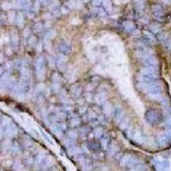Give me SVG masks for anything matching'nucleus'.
I'll use <instances>...</instances> for the list:
<instances>
[{
  "instance_id": "nucleus-4",
  "label": "nucleus",
  "mask_w": 171,
  "mask_h": 171,
  "mask_svg": "<svg viewBox=\"0 0 171 171\" xmlns=\"http://www.w3.org/2000/svg\"><path fill=\"white\" fill-rule=\"evenodd\" d=\"M127 167L129 168L130 169H134V170H139L141 169V168H143L142 165L141 161L137 158L136 157H134L131 155L129 160H128V163L127 164Z\"/></svg>"
},
{
  "instance_id": "nucleus-10",
  "label": "nucleus",
  "mask_w": 171,
  "mask_h": 171,
  "mask_svg": "<svg viewBox=\"0 0 171 171\" xmlns=\"http://www.w3.org/2000/svg\"><path fill=\"white\" fill-rule=\"evenodd\" d=\"M68 153L70 157H80V154H81V151L79 149V148L75 147V146H71L69 148V151H68Z\"/></svg>"
},
{
  "instance_id": "nucleus-20",
  "label": "nucleus",
  "mask_w": 171,
  "mask_h": 171,
  "mask_svg": "<svg viewBox=\"0 0 171 171\" xmlns=\"http://www.w3.org/2000/svg\"><path fill=\"white\" fill-rule=\"evenodd\" d=\"M128 124H129V119H128V118L124 119V118H123V119H122V120L120 122V128H122V130L128 129Z\"/></svg>"
},
{
  "instance_id": "nucleus-28",
  "label": "nucleus",
  "mask_w": 171,
  "mask_h": 171,
  "mask_svg": "<svg viewBox=\"0 0 171 171\" xmlns=\"http://www.w3.org/2000/svg\"><path fill=\"white\" fill-rule=\"evenodd\" d=\"M130 157H131V155H129V154L125 155V156L122 157V160H121V165L123 166V167L127 166V164H128V160H129Z\"/></svg>"
},
{
  "instance_id": "nucleus-16",
  "label": "nucleus",
  "mask_w": 171,
  "mask_h": 171,
  "mask_svg": "<svg viewBox=\"0 0 171 171\" xmlns=\"http://www.w3.org/2000/svg\"><path fill=\"white\" fill-rule=\"evenodd\" d=\"M119 151V146L117 144H111V146L108 148V154L109 156H114L115 154L117 153V151Z\"/></svg>"
},
{
  "instance_id": "nucleus-24",
  "label": "nucleus",
  "mask_w": 171,
  "mask_h": 171,
  "mask_svg": "<svg viewBox=\"0 0 171 171\" xmlns=\"http://www.w3.org/2000/svg\"><path fill=\"white\" fill-rule=\"evenodd\" d=\"M152 10L156 16H160L162 15V8L159 5H154L152 7Z\"/></svg>"
},
{
  "instance_id": "nucleus-18",
  "label": "nucleus",
  "mask_w": 171,
  "mask_h": 171,
  "mask_svg": "<svg viewBox=\"0 0 171 171\" xmlns=\"http://www.w3.org/2000/svg\"><path fill=\"white\" fill-rule=\"evenodd\" d=\"M100 144H101V146L104 149L108 150V148L109 147V138L108 136L103 137L100 140Z\"/></svg>"
},
{
  "instance_id": "nucleus-5",
  "label": "nucleus",
  "mask_w": 171,
  "mask_h": 171,
  "mask_svg": "<svg viewBox=\"0 0 171 171\" xmlns=\"http://www.w3.org/2000/svg\"><path fill=\"white\" fill-rule=\"evenodd\" d=\"M113 117H114V120L118 122V123H120V122L123 119L124 117V111L123 109L120 106H117L114 111H113Z\"/></svg>"
},
{
  "instance_id": "nucleus-37",
  "label": "nucleus",
  "mask_w": 171,
  "mask_h": 171,
  "mask_svg": "<svg viewBox=\"0 0 171 171\" xmlns=\"http://www.w3.org/2000/svg\"><path fill=\"white\" fill-rule=\"evenodd\" d=\"M80 132L82 134H87L90 132V128L88 127H83L80 128Z\"/></svg>"
},
{
  "instance_id": "nucleus-15",
  "label": "nucleus",
  "mask_w": 171,
  "mask_h": 171,
  "mask_svg": "<svg viewBox=\"0 0 171 171\" xmlns=\"http://www.w3.org/2000/svg\"><path fill=\"white\" fill-rule=\"evenodd\" d=\"M56 35H57V33L55 30L49 31L46 34V36H45V42H46V43H50L51 40H52L53 38L56 37Z\"/></svg>"
},
{
  "instance_id": "nucleus-43",
  "label": "nucleus",
  "mask_w": 171,
  "mask_h": 171,
  "mask_svg": "<svg viewBox=\"0 0 171 171\" xmlns=\"http://www.w3.org/2000/svg\"><path fill=\"white\" fill-rule=\"evenodd\" d=\"M82 1H83L84 3H86V2H88V1H89V0H82Z\"/></svg>"
},
{
  "instance_id": "nucleus-19",
  "label": "nucleus",
  "mask_w": 171,
  "mask_h": 171,
  "mask_svg": "<svg viewBox=\"0 0 171 171\" xmlns=\"http://www.w3.org/2000/svg\"><path fill=\"white\" fill-rule=\"evenodd\" d=\"M93 135H94V137L96 139H100L102 136H103V134H104V130H103V128H94V130H93Z\"/></svg>"
},
{
  "instance_id": "nucleus-34",
  "label": "nucleus",
  "mask_w": 171,
  "mask_h": 171,
  "mask_svg": "<svg viewBox=\"0 0 171 171\" xmlns=\"http://www.w3.org/2000/svg\"><path fill=\"white\" fill-rule=\"evenodd\" d=\"M68 136L70 137V138H73V139H77V136H78V134H77V132L75 131V130H71L69 131V133H68Z\"/></svg>"
},
{
  "instance_id": "nucleus-9",
  "label": "nucleus",
  "mask_w": 171,
  "mask_h": 171,
  "mask_svg": "<svg viewBox=\"0 0 171 171\" xmlns=\"http://www.w3.org/2000/svg\"><path fill=\"white\" fill-rule=\"evenodd\" d=\"M122 27L126 32H132L135 28V25L131 21H125L122 23Z\"/></svg>"
},
{
  "instance_id": "nucleus-25",
  "label": "nucleus",
  "mask_w": 171,
  "mask_h": 171,
  "mask_svg": "<svg viewBox=\"0 0 171 171\" xmlns=\"http://www.w3.org/2000/svg\"><path fill=\"white\" fill-rule=\"evenodd\" d=\"M93 13H94V14H96V15H99V16H102V17L105 16V15H106L105 10H104V9H100V8H95V9H93Z\"/></svg>"
},
{
  "instance_id": "nucleus-6",
  "label": "nucleus",
  "mask_w": 171,
  "mask_h": 171,
  "mask_svg": "<svg viewBox=\"0 0 171 171\" xmlns=\"http://www.w3.org/2000/svg\"><path fill=\"white\" fill-rule=\"evenodd\" d=\"M140 74L143 75L145 76H147V77H150L151 79H154L156 78L157 76V74L155 72V69H151V68H143V69H140Z\"/></svg>"
},
{
  "instance_id": "nucleus-32",
  "label": "nucleus",
  "mask_w": 171,
  "mask_h": 171,
  "mask_svg": "<svg viewBox=\"0 0 171 171\" xmlns=\"http://www.w3.org/2000/svg\"><path fill=\"white\" fill-rule=\"evenodd\" d=\"M86 118L88 119V120L92 121L93 119H96L97 118V115L95 112H93L92 111H90L87 114H86Z\"/></svg>"
},
{
  "instance_id": "nucleus-14",
  "label": "nucleus",
  "mask_w": 171,
  "mask_h": 171,
  "mask_svg": "<svg viewBox=\"0 0 171 171\" xmlns=\"http://www.w3.org/2000/svg\"><path fill=\"white\" fill-rule=\"evenodd\" d=\"M46 152L45 151H41L40 152L36 157V159H35V163L37 164V165H40L42 164V163L44 162V160L46 159Z\"/></svg>"
},
{
  "instance_id": "nucleus-12",
  "label": "nucleus",
  "mask_w": 171,
  "mask_h": 171,
  "mask_svg": "<svg viewBox=\"0 0 171 171\" xmlns=\"http://www.w3.org/2000/svg\"><path fill=\"white\" fill-rule=\"evenodd\" d=\"M81 92H82V88L78 85H75L71 87V92H72V94L74 95L75 98L80 97V95L81 94Z\"/></svg>"
},
{
  "instance_id": "nucleus-21",
  "label": "nucleus",
  "mask_w": 171,
  "mask_h": 171,
  "mask_svg": "<svg viewBox=\"0 0 171 171\" xmlns=\"http://www.w3.org/2000/svg\"><path fill=\"white\" fill-rule=\"evenodd\" d=\"M60 98L62 102H63L64 104H68V103H69V95L67 94L66 92H62L60 93Z\"/></svg>"
},
{
  "instance_id": "nucleus-8",
  "label": "nucleus",
  "mask_w": 171,
  "mask_h": 171,
  "mask_svg": "<svg viewBox=\"0 0 171 171\" xmlns=\"http://www.w3.org/2000/svg\"><path fill=\"white\" fill-rule=\"evenodd\" d=\"M66 62H67V58H66L65 56H64L63 54L57 56V58L55 59V63H56V65L58 68H61L62 66L65 65Z\"/></svg>"
},
{
  "instance_id": "nucleus-23",
  "label": "nucleus",
  "mask_w": 171,
  "mask_h": 171,
  "mask_svg": "<svg viewBox=\"0 0 171 171\" xmlns=\"http://www.w3.org/2000/svg\"><path fill=\"white\" fill-rule=\"evenodd\" d=\"M75 139H73V138H70L69 136H67V138L65 139V141H64V143H65V146L67 147H71L74 146V144H75Z\"/></svg>"
},
{
  "instance_id": "nucleus-30",
  "label": "nucleus",
  "mask_w": 171,
  "mask_h": 171,
  "mask_svg": "<svg viewBox=\"0 0 171 171\" xmlns=\"http://www.w3.org/2000/svg\"><path fill=\"white\" fill-rule=\"evenodd\" d=\"M87 148L91 151H97L98 150V145L96 143H93V142H91V143H88L87 145Z\"/></svg>"
},
{
  "instance_id": "nucleus-40",
  "label": "nucleus",
  "mask_w": 171,
  "mask_h": 171,
  "mask_svg": "<svg viewBox=\"0 0 171 171\" xmlns=\"http://www.w3.org/2000/svg\"><path fill=\"white\" fill-rule=\"evenodd\" d=\"M131 33L133 34L134 35H137V34H140V30H137V29H135V28H134V29L133 31H132Z\"/></svg>"
},
{
  "instance_id": "nucleus-39",
  "label": "nucleus",
  "mask_w": 171,
  "mask_h": 171,
  "mask_svg": "<svg viewBox=\"0 0 171 171\" xmlns=\"http://www.w3.org/2000/svg\"><path fill=\"white\" fill-rule=\"evenodd\" d=\"M103 0H93L92 1V4L94 6H99L102 4Z\"/></svg>"
},
{
  "instance_id": "nucleus-36",
  "label": "nucleus",
  "mask_w": 171,
  "mask_h": 171,
  "mask_svg": "<svg viewBox=\"0 0 171 171\" xmlns=\"http://www.w3.org/2000/svg\"><path fill=\"white\" fill-rule=\"evenodd\" d=\"M143 9H144V2L140 0V1H139L137 3V9H138V11L141 12L143 10Z\"/></svg>"
},
{
  "instance_id": "nucleus-27",
  "label": "nucleus",
  "mask_w": 171,
  "mask_h": 171,
  "mask_svg": "<svg viewBox=\"0 0 171 171\" xmlns=\"http://www.w3.org/2000/svg\"><path fill=\"white\" fill-rule=\"evenodd\" d=\"M77 0H69L66 3V6H68L69 9H76Z\"/></svg>"
},
{
  "instance_id": "nucleus-35",
  "label": "nucleus",
  "mask_w": 171,
  "mask_h": 171,
  "mask_svg": "<svg viewBox=\"0 0 171 171\" xmlns=\"http://www.w3.org/2000/svg\"><path fill=\"white\" fill-rule=\"evenodd\" d=\"M42 29H43V24L41 22H38L34 25V30L36 32H40Z\"/></svg>"
},
{
  "instance_id": "nucleus-13",
  "label": "nucleus",
  "mask_w": 171,
  "mask_h": 171,
  "mask_svg": "<svg viewBox=\"0 0 171 171\" xmlns=\"http://www.w3.org/2000/svg\"><path fill=\"white\" fill-rule=\"evenodd\" d=\"M103 5H104V8L105 9V11L107 13H111L112 12V2L111 0H103L102 2Z\"/></svg>"
},
{
  "instance_id": "nucleus-31",
  "label": "nucleus",
  "mask_w": 171,
  "mask_h": 171,
  "mask_svg": "<svg viewBox=\"0 0 171 171\" xmlns=\"http://www.w3.org/2000/svg\"><path fill=\"white\" fill-rule=\"evenodd\" d=\"M41 134H42V136L44 137V139L46 140L48 143H50V144H51V145H54V142L52 141V140L51 139V137H49V135H48L47 134H46L45 133L44 131H41Z\"/></svg>"
},
{
  "instance_id": "nucleus-29",
  "label": "nucleus",
  "mask_w": 171,
  "mask_h": 171,
  "mask_svg": "<svg viewBox=\"0 0 171 171\" xmlns=\"http://www.w3.org/2000/svg\"><path fill=\"white\" fill-rule=\"evenodd\" d=\"M52 80H53V83H61L62 81V78L61 76L59 75V74L57 73H54L52 75Z\"/></svg>"
},
{
  "instance_id": "nucleus-11",
  "label": "nucleus",
  "mask_w": 171,
  "mask_h": 171,
  "mask_svg": "<svg viewBox=\"0 0 171 171\" xmlns=\"http://www.w3.org/2000/svg\"><path fill=\"white\" fill-rule=\"evenodd\" d=\"M95 101L98 104H104L106 102V95L104 92H99L95 96Z\"/></svg>"
},
{
  "instance_id": "nucleus-2",
  "label": "nucleus",
  "mask_w": 171,
  "mask_h": 171,
  "mask_svg": "<svg viewBox=\"0 0 171 171\" xmlns=\"http://www.w3.org/2000/svg\"><path fill=\"white\" fill-rule=\"evenodd\" d=\"M36 74L38 79H44L45 74H46V60L44 56L38 57L36 62Z\"/></svg>"
},
{
  "instance_id": "nucleus-7",
  "label": "nucleus",
  "mask_w": 171,
  "mask_h": 171,
  "mask_svg": "<svg viewBox=\"0 0 171 171\" xmlns=\"http://www.w3.org/2000/svg\"><path fill=\"white\" fill-rule=\"evenodd\" d=\"M59 51L62 52L63 55H68L71 52V46L69 42H63L62 44L59 46Z\"/></svg>"
},
{
  "instance_id": "nucleus-17",
  "label": "nucleus",
  "mask_w": 171,
  "mask_h": 171,
  "mask_svg": "<svg viewBox=\"0 0 171 171\" xmlns=\"http://www.w3.org/2000/svg\"><path fill=\"white\" fill-rule=\"evenodd\" d=\"M69 124L72 128H75L79 126L80 124V120L79 117H77L76 115H72V117L69 120Z\"/></svg>"
},
{
  "instance_id": "nucleus-42",
  "label": "nucleus",
  "mask_w": 171,
  "mask_h": 171,
  "mask_svg": "<svg viewBox=\"0 0 171 171\" xmlns=\"http://www.w3.org/2000/svg\"><path fill=\"white\" fill-rule=\"evenodd\" d=\"M41 4H49V0H38Z\"/></svg>"
},
{
  "instance_id": "nucleus-38",
  "label": "nucleus",
  "mask_w": 171,
  "mask_h": 171,
  "mask_svg": "<svg viewBox=\"0 0 171 171\" xmlns=\"http://www.w3.org/2000/svg\"><path fill=\"white\" fill-rule=\"evenodd\" d=\"M52 88L55 92H58L60 90V84L59 83H53V86Z\"/></svg>"
},
{
  "instance_id": "nucleus-26",
  "label": "nucleus",
  "mask_w": 171,
  "mask_h": 171,
  "mask_svg": "<svg viewBox=\"0 0 171 171\" xmlns=\"http://www.w3.org/2000/svg\"><path fill=\"white\" fill-rule=\"evenodd\" d=\"M104 111L106 115H111L112 109H111V105L109 104V103H104Z\"/></svg>"
},
{
  "instance_id": "nucleus-33",
  "label": "nucleus",
  "mask_w": 171,
  "mask_h": 171,
  "mask_svg": "<svg viewBox=\"0 0 171 171\" xmlns=\"http://www.w3.org/2000/svg\"><path fill=\"white\" fill-rule=\"evenodd\" d=\"M56 115L58 119H62V120L66 118V113H64L63 111H57L56 113Z\"/></svg>"
},
{
  "instance_id": "nucleus-22",
  "label": "nucleus",
  "mask_w": 171,
  "mask_h": 171,
  "mask_svg": "<svg viewBox=\"0 0 171 171\" xmlns=\"http://www.w3.org/2000/svg\"><path fill=\"white\" fill-rule=\"evenodd\" d=\"M53 164V161L51 157H46V159L44 160V162L42 163L41 165L44 166L45 168H50Z\"/></svg>"
},
{
  "instance_id": "nucleus-41",
  "label": "nucleus",
  "mask_w": 171,
  "mask_h": 171,
  "mask_svg": "<svg viewBox=\"0 0 171 171\" xmlns=\"http://www.w3.org/2000/svg\"><path fill=\"white\" fill-rule=\"evenodd\" d=\"M34 9H35V10L38 11V9H40V4L37 2V3H35V4H34Z\"/></svg>"
},
{
  "instance_id": "nucleus-1",
  "label": "nucleus",
  "mask_w": 171,
  "mask_h": 171,
  "mask_svg": "<svg viewBox=\"0 0 171 171\" xmlns=\"http://www.w3.org/2000/svg\"><path fill=\"white\" fill-rule=\"evenodd\" d=\"M127 135L130 138V140L134 142V143L137 145H141L145 142V138L140 131L137 129H132V128H128Z\"/></svg>"
},
{
  "instance_id": "nucleus-3",
  "label": "nucleus",
  "mask_w": 171,
  "mask_h": 171,
  "mask_svg": "<svg viewBox=\"0 0 171 171\" xmlns=\"http://www.w3.org/2000/svg\"><path fill=\"white\" fill-rule=\"evenodd\" d=\"M145 118H146V122L150 124H156L157 122H158L159 121V115L158 112L153 109L148 111L146 115H145Z\"/></svg>"
}]
</instances>
